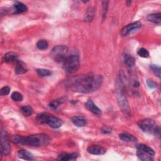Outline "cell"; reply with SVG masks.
I'll return each instance as SVG.
<instances>
[{"label": "cell", "mask_w": 161, "mask_h": 161, "mask_svg": "<svg viewBox=\"0 0 161 161\" xmlns=\"http://www.w3.org/2000/svg\"><path fill=\"white\" fill-rule=\"evenodd\" d=\"M103 82L102 76L90 73L71 78L66 82V86L74 92L90 93L97 91Z\"/></svg>", "instance_id": "6da1fadb"}, {"label": "cell", "mask_w": 161, "mask_h": 161, "mask_svg": "<svg viewBox=\"0 0 161 161\" xmlns=\"http://www.w3.org/2000/svg\"><path fill=\"white\" fill-rule=\"evenodd\" d=\"M12 141L16 144L40 147L48 145L51 142V138L47 134L40 133L32 135L27 137L14 135L12 137Z\"/></svg>", "instance_id": "7a4b0ae2"}, {"label": "cell", "mask_w": 161, "mask_h": 161, "mask_svg": "<svg viewBox=\"0 0 161 161\" xmlns=\"http://www.w3.org/2000/svg\"><path fill=\"white\" fill-rule=\"evenodd\" d=\"M62 64L66 73L68 74L74 73L79 68V57L76 53H69Z\"/></svg>", "instance_id": "3957f363"}, {"label": "cell", "mask_w": 161, "mask_h": 161, "mask_svg": "<svg viewBox=\"0 0 161 161\" xmlns=\"http://www.w3.org/2000/svg\"><path fill=\"white\" fill-rule=\"evenodd\" d=\"M37 119L40 123L47 124L53 128H59L63 125V122L61 118L45 113L38 114Z\"/></svg>", "instance_id": "277c9868"}, {"label": "cell", "mask_w": 161, "mask_h": 161, "mask_svg": "<svg viewBox=\"0 0 161 161\" xmlns=\"http://www.w3.org/2000/svg\"><path fill=\"white\" fill-rule=\"evenodd\" d=\"M116 85L117 98L120 108L123 112L128 113L130 112V108L128 103L123 91V85L122 81L120 80H117Z\"/></svg>", "instance_id": "5b68a950"}, {"label": "cell", "mask_w": 161, "mask_h": 161, "mask_svg": "<svg viewBox=\"0 0 161 161\" xmlns=\"http://www.w3.org/2000/svg\"><path fill=\"white\" fill-rule=\"evenodd\" d=\"M138 125L144 132L160 136V128L153 120L150 118L143 119L139 121Z\"/></svg>", "instance_id": "8992f818"}, {"label": "cell", "mask_w": 161, "mask_h": 161, "mask_svg": "<svg viewBox=\"0 0 161 161\" xmlns=\"http://www.w3.org/2000/svg\"><path fill=\"white\" fill-rule=\"evenodd\" d=\"M51 57L58 63H62L69 54V48L65 45H58L53 47L50 51Z\"/></svg>", "instance_id": "52a82bcc"}, {"label": "cell", "mask_w": 161, "mask_h": 161, "mask_svg": "<svg viewBox=\"0 0 161 161\" xmlns=\"http://www.w3.org/2000/svg\"><path fill=\"white\" fill-rule=\"evenodd\" d=\"M11 153V146L9 138L5 131L2 130L1 133V153L2 155H8Z\"/></svg>", "instance_id": "ba28073f"}, {"label": "cell", "mask_w": 161, "mask_h": 161, "mask_svg": "<svg viewBox=\"0 0 161 161\" xmlns=\"http://www.w3.org/2000/svg\"><path fill=\"white\" fill-rule=\"evenodd\" d=\"M142 26V24L139 22H133L132 23L128 24V25L124 27L121 32H120V34L122 36H127L133 32H135V31H137L138 29H139Z\"/></svg>", "instance_id": "9c48e42d"}, {"label": "cell", "mask_w": 161, "mask_h": 161, "mask_svg": "<svg viewBox=\"0 0 161 161\" xmlns=\"http://www.w3.org/2000/svg\"><path fill=\"white\" fill-rule=\"evenodd\" d=\"M85 106L89 111L92 112L93 114L98 116L101 115V110L94 103V102L91 99H88L86 101V103H85Z\"/></svg>", "instance_id": "30bf717a"}, {"label": "cell", "mask_w": 161, "mask_h": 161, "mask_svg": "<svg viewBox=\"0 0 161 161\" xmlns=\"http://www.w3.org/2000/svg\"><path fill=\"white\" fill-rule=\"evenodd\" d=\"M87 151L88 153L93 155H103L106 153V150L99 145H91L87 148Z\"/></svg>", "instance_id": "8fae6325"}, {"label": "cell", "mask_w": 161, "mask_h": 161, "mask_svg": "<svg viewBox=\"0 0 161 161\" xmlns=\"http://www.w3.org/2000/svg\"><path fill=\"white\" fill-rule=\"evenodd\" d=\"M71 122L78 127H83L87 125V119L83 116H74L71 118Z\"/></svg>", "instance_id": "7c38bea8"}, {"label": "cell", "mask_w": 161, "mask_h": 161, "mask_svg": "<svg viewBox=\"0 0 161 161\" xmlns=\"http://www.w3.org/2000/svg\"><path fill=\"white\" fill-rule=\"evenodd\" d=\"M78 153H63L58 155V160H64V161H68V160H74L78 158Z\"/></svg>", "instance_id": "4fadbf2b"}, {"label": "cell", "mask_w": 161, "mask_h": 161, "mask_svg": "<svg viewBox=\"0 0 161 161\" xmlns=\"http://www.w3.org/2000/svg\"><path fill=\"white\" fill-rule=\"evenodd\" d=\"M18 156L19 158L27 160H32L34 159V157L32 153L25 149L20 150L18 152Z\"/></svg>", "instance_id": "5bb4252c"}, {"label": "cell", "mask_w": 161, "mask_h": 161, "mask_svg": "<svg viewBox=\"0 0 161 161\" xmlns=\"http://www.w3.org/2000/svg\"><path fill=\"white\" fill-rule=\"evenodd\" d=\"M3 60L5 63H14L18 61V56L17 53L13 52H9L5 53Z\"/></svg>", "instance_id": "9a60e30c"}, {"label": "cell", "mask_w": 161, "mask_h": 161, "mask_svg": "<svg viewBox=\"0 0 161 161\" xmlns=\"http://www.w3.org/2000/svg\"><path fill=\"white\" fill-rule=\"evenodd\" d=\"M14 7L15 10V13H22L28 10L27 6L22 3V2H16L14 4Z\"/></svg>", "instance_id": "2e32d148"}, {"label": "cell", "mask_w": 161, "mask_h": 161, "mask_svg": "<svg viewBox=\"0 0 161 161\" xmlns=\"http://www.w3.org/2000/svg\"><path fill=\"white\" fill-rule=\"evenodd\" d=\"M17 65L15 67V72L17 74H23L27 73V69L25 66V64L20 61H18L16 62Z\"/></svg>", "instance_id": "e0dca14e"}, {"label": "cell", "mask_w": 161, "mask_h": 161, "mask_svg": "<svg viewBox=\"0 0 161 161\" xmlns=\"http://www.w3.org/2000/svg\"><path fill=\"white\" fill-rule=\"evenodd\" d=\"M137 148L138 150L143 151L152 156H153L155 155L154 150L151 147H150L145 144H138L137 145Z\"/></svg>", "instance_id": "ac0fdd59"}, {"label": "cell", "mask_w": 161, "mask_h": 161, "mask_svg": "<svg viewBox=\"0 0 161 161\" xmlns=\"http://www.w3.org/2000/svg\"><path fill=\"white\" fill-rule=\"evenodd\" d=\"M160 13H152L149 15L147 17V20L149 22H151L152 23L160 25L161 22L160 20Z\"/></svg>", "instance_id": "d6986e66"}, {"label": "cell", "mask_w": 161, "mask_h": 161, "mask_svg": "<svg viewBox=\"0 0 161 161\" xmlns=\"http://www.w3.org/2000/svg\"><path fill=\"white\" fill-rule=\"evenodd\" d=\"M137 155L138 156V157L143 160V161H151V160H153V158H152L153 156L143 152L141 151L140 150H138L137 152Z\"/></svg>", "instance_id": "ffe728a7"}, {"label": "cell", "mask_w": 161, "mask_h": 161, "mask_svg": "<svg viewBox=\"0 0 161 161\" xmlns=\"http://www.w3.org/2000/svg\"><path fill=\"white\" fill-rule=\"evenodd\" d=\"M120 139L127 142H136L137 138L135 137L133 135H130L127 133H123L119 135Z\"/></svg>", "instance_id": "44dd1931"}, {"label": "cell", "mask_w": 161, "mask_h": 161, "mask_svg": "<svg viewBox=\"0 0 161 161\" xmlns=\"http://www.w3.org/2000/svg\"><path fill=\"white\" fill-rule=\"evenodd\" d=\"M94 13H95V11H94V8H93V7L89 8L87 11L86 15L84 17V22H88V23L92 22V20H93L94 17Z\"/></svg>", "instance_id": "7402d4cb"}, {"label": "cell", "mask_w": 161, "mask_h": 161, "mask_svg": "<svg viewBox=\"0 0 161 161\" xmlns=\"http://www.w3.org/2000/svg\"><path fill=\"white\" fill-rule=\"evenodd\" d=\"M20 110H21V112L22 113V114L25 117L31 116L33 113V108L30 106H28V105L22 106Z\"/></svg>", "instance_id": "603a6c76"}, {"label": "cell", "mask_w": 161, "mask_h": 161, "mask_svg": "<svg viewBox=\"0 0 161 161\" xmlns=\"http://www.w3.org/2000/svg\"><path fill=\"white\" fill-rule=\"evenodd\" d=\"M124 60H125V64L128 67V68H132L135 65V60L133 57L129 54H125L124 56Z\"/></svg>", "instance_id": "cb8c5ba5"}, {"label": "cell", "mask_w": 161, "mask_h": 161, "mask_svg": "<svg viewBox=\"0 0 161 161\" xmlns=\"http://www.w3.org/2000/svg\"><path fill=\"white\" fill-rule=\"evenodd\" d=\"M64 101H65V99H64L63 98L54 100L49 103V106L52 109H57V108L59 106V104H62Z\"/></svg>", "instance_id": "d4e9b609"}, {"label": "cell", "mask_w": 161, "mask_h": 161, "mask_svg": "<svg viewBox=\"0 0 161 161\" xmlns=\"http://www.w3.org/2000/svg\"><path fill=\"white\" fill-rule=\"evenodd\" d=\"M37 74L40 77H47L50 76L52 74L50 71L45 69H37Z\"/></svg>", "instance_id": "484cf974"}, {"label": "cell", "mask_w": 161, "mask_h": 161, "mask_svg": "<svg viewBox=\"0 0 161 161\" xmlns=\"http://www.w3.org/2000/svg\"><path fill=\"white\" fill-rule=\"evenodd\" d=\"M48 46V42L45 40H40L37 43V47L40 50H45Z\"/></svg>", "instance_id": "4316f807"}, {"label": "cell", "mask_w": 161, "mask_h": 161, "mask_svg": "<svg viewBox=\"0 0 161 161\" xmlns=\"http://www.w3.org/2000/svg\"><path fill=\"white\" fill-rule=\"evenodd\" d=\"M12 99L15 101H22L23 100V96L19 92H13L11 95Z\"/></svg>", "instance_id": "83f0119b"}, {"label": "cell", "mask_w": 161, "mask_h": 161, "mask_svg": "<svg viewBox=\"0 0 161 161\" xmlns=\"http://www.w3.org/2000/svg\"><path fill=\"white\" fill-rule=\"evenodd\" d=\"M138 54L141 58H147L149 56V52H148V50L147 49H145L144 48H141L138 51Z\"/></svg>", "instance_id": "f1b7e54d"}, {"label": "cell", "mask_w": 161, "mask_h": 161, "mask_svg": "<svg viewBox=\"0 0 161 161\" xmlns=\"http://www.w3.org/2000/svg\"><path fill=\"white\" fill-rule=\"evenodd\" d=\"M102 3H103V18L104 20L106 16L107 12H108L109 2H108V1H103Z\"/></svg>", "instance_id": "f546056e"}, {"label": "cell", "mask_w": 161, "mask_h": 161, "mask_svg": "<svg viewBox=\"0 0 161 161\" xmlns=\"http://www.w3.org/2000/svg\"><path fill=\"white\" fill-rule=\"evenodd\" d=\"M150 69L152 70V71L154 73V74L157 76L158 78H160V71H161V69L159 66H157L156 65H150Z\"/></svg>", "instance_id": "4dcf8cb0"}, {"label": "cell", "mask_w": 161, "mask_h": 161, "mask_svg": "<svg viewBox=\"0 0 161 161\" xmlns=\"http://www.w3.org/2000/svg\"><path fill=\"white\" fill-rule=\"evenodd\" d=\"M147 84L151 89H155V88H157V83L152 79H148L147 81Z\"/></svg>", "instance_id": "1f68e13d"}, {"label": "cell", "mask_w": 161, "mask_h": 161, "mask_svg": "<svg viewBox=\"0 0 161 161\" xmlns=\"http://www.w3.org/2000/svg\"><path fill=\"white\" fill-rule=\"evenodd\" d=\"M10 92V88L8 86H4L1 89V94L3 96H6L9 94Z\"/></svg>", "instance_id": "d6a6232c"}, {"label": "cell", "mask_w": 161, "mask_h": 161, "mask_svg": "<svg viewBox=\"0 0 161 161\" xmlns=\"http://www.w3.org/2000/svg\"><path fill=\"white\" fill-rule=\"evenodd\" d=\"M102 132L105 134L110 133L112 132V129L109 127H104L103 128H102Z\"/></svg>", "instance_id": "836d02e7"}]
</instances>
